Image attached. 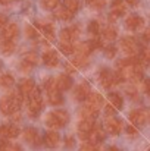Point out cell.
Instances as JSON below:
<instances>
[{"label":"cell","instance_id":"cell-15","mask_svg":"<svg viewBox=\"0 0 150 151\" xmlns=\"http://www.w3.org/2000/svg\"><path fill=\"white\" fill-rule=\"evenodd\" d=\"M19 135V128L15 125H1L0 126V138H16Z\"/></svg>","mask_w":150,"mask_h":151},{"label":"cell","instance_id":"cell-46","mask_svg":"<svg viewBox=\"0 0 150 151\" xmlns=\"http://www.w3.org/2000/svg\"><path fill=\"white\" fill-rule=\"evenodd\" d=\"M77 70V68L74 66V63H66V72L68 73H74Z\"/></svg>","mask_w":150,"mask_h":151},{"label":"cell","instance_id":"cell-32","mask_svg":"<svg viewBox=\"0 0 150 151\" xmlns=\"http://www.w3.org/2000/svg\"><path fill=\"white\" fill-rule=\"evenodd\" d=\"M59 47H60V51H62L63 54H72V53L75 51V47H74V44H72V43H66V41H60V44H59Z\"/></svg>","mask_w":150,"mask_h":151},{"label":"cell","instance_id":"cell-23","mask_svg":"<svg viewBox=\"0 0 150 151\" xmlns=\"http://www.w3.org/2000/svg\"><path fill=\"white\" fill-rule=\"evenodd\" d=\"M54 10H56V18L60 19V21H71L72 16H74V13L65 6L63 7H56Z\"/></svg>","mask_w":150,"mask_h":151},{"label":"cell","instance_id":"cell-30","mask_svg":"<svg viewBox=\"0 0 150 151\" xmlns=\"http://www.w3.org/2000/svg\"><path fill=\"white\" fill-rule=\"evenodd\" d=\"M22 62H25L27 65H30V66H33V68H34V66L38 63V57H37V54H36V53H27V54L24 56Z\"/></svg>","mask_w":150,"mask_h":151},{"label":"cell","instance_id":"cell-3","mask_svg":"<svg viewBox=\"0 0 150 151\" xmlns=\"http://www.w3.org/2000/svg\"><path fill=\"white\" fill-rule=\"evenodd\" d=\"M99 79H100L101 87H104V88H112V87H115V85H118V84H121L124 81V78L119 73V70L110 72L109 69H101L100 70Z\"/></svg>","mask_w":150,"mask_h":151},{"label":"cell","instance_id":"cell-13","mask_svg":"<svg viewBox=\"0 0 150 151\" xmlns=\"http://www.w3.org/2000/svg\"><path fill=\"white\" fill-rule=\"evenodd\" d=\"M88 96H90V85H88L87 82H81L80 85L75 87V91H74V97H75V100L86 101Z\"/></svg>","mask_w":150,"mask_h":151},{"label":"cell","instance_id":"cell-16","mask_svg":"<svg viewBox=\"0 0 150 151\" xmlns=\"http://www.w3.org/2000/svg\"><path fill=\"white\" fill-rule=\"evenodd\" d=\"M43 141H44V144H46L49 148H54V147H57V144H59V141H60V137H59V134H57L56 131H49V132L44 134Z\"/></svg>","mask_w":150,"mask_h":151},{"label":"cell","instance_id":"cell-34","mask_svg":"<svg viewBox=\"0 0 150 151\" xmlns=\"http://www.w3.org/2000/svg\"><path fill=\"white\" fill-rule=\"evenodd\" d=\"M86 3H87L90 7H93V9H96V10H100V9L104 7L106 0H86Z\"/></svg>","mask_w":150,"mask_h":151},{"label":"cell","instance_id":"cell-10","mask_svg":"<svg viewBox=\"0 0 150 151\" xmlns=\"http://www.w3.org/2000/svg\"><path fill=\"white\" fill-rule=\"evenodd\" d=\"M125 27L131 31H138L144 27V19L138 15H130L125 19Z\"/></svg>","mask_w":150,"mask_h":151},{"label":"cell","instance_id":"cell-24","mask_svg":"<svg viewBox=\"0 0 150 151\" xmlns=\"http://www.w3.org/2000/svg\"><path fill=\"white\" fill-rule=\"evenodd\" d=\"M127 12V3L124 0H115L112 3V13H115L116 16H121Z\"/></svg>","mask_w":150,"mask_h":151},{"label":"cell","instance_id":"cell-26","mask_svg":"<svg viewBox=\"0 0 150 151\" xmlns=\"http://www.w3.org/2000/svg\"><path fill=\"white\" fill-rule=\"evenodd\" d=\"M103 38H106L107 41H113L116 37H118V31H116V28L115 27H106V28H103Z\"/></svg>","mask_w":150,"mask_h":151},{"label":"cell","instance_id":"cell-44","mask_svg":"<svg viewBox=\"0 0 150 151\" xmlns=\"http://www.w3.org/2000/svg\"><path fill=\"white\" fill-rule=\"evenodd\" d=\"M125 131H127V134H128V135H131V137H134V135H137V134H138V129L136 128V125H127Z\"/></svg>","mask_w":150,"mask_h":151},{"label":"cell","instance_id":"cell-6","mask_svg":"<svg viewBox=\"0 0 150 151\" xmlns=\"http://www.w3.org/2000/svg\"><path fill=\"white\" fill-rule=\"evenodd\" d=\"M104 131L110 135H119V132L122 131V120L115 116H109L104 122Z\"/></svg>","mask_w":150,"mask_h":151},{"label":"cell","instance_id":"cell-42","mask_svg":"<svg viewBox=\"0 0 150 151\" xmlns=\"http://www.w3.org/2000/svg\"><path fill=\"white\" fill-rule=\"evenodd\" d=\"M75 147V139L72 137H66L65 138V148L66 150H72Z\"/></svg>","mask_w":150,"mask_h":151},{"label":"cell","instance_id":"cell-29","mask_svg":"<svg viewBox=\"0 0 150 151\" xmlns=\"http://www.w3.org/2000/svg\"><path fill=\"white\" fill-rule=\"evenodd\" d=\"M37 27H38V31H40L44 37H47L49 40L53 38V27H51L50 24H38Z\"/></svg>","mask_w":150,"mask_h":151},{"label":"cell","instance_id":"cell-21","mask_svg":"<svg viewBox=\"0 0 150 151\" xmlns=\"http://www.w3.org/2000/svg\"><path fill=\"white\" fill-rule=\"evenodd\" d=\"M43 62L46 66L49 68H54L57 63H59V57H57V53L54 50H49L43 54Z\"/></svg>","mask_w":150,"mask_h":151},{"label":"cell","instance_id":"cell-56","mask_svg":"<svg viewBox=\"0 0 150 151\" xmlns=\"http://www.w3.org/2000/svg\"><path fill=\"white\" fill-rule=\"evenodd\" d=\"M149 119H150V114H149Z\"/></svg>","mask_w":150,"mask_h":151},{"label":"cell","instance_id":"cell-2","mask_svg":"<svg viewBox=\"0 0 150 151\" xmlns=\"http://www.w3.org/2000/svg\"><path fill=\"white\" fill-rule=\"evenodd\" d=\"M69 122V114L65 110H54L47 114L46 125L50 129H60Z\"/></svg>","mask_w":150,"mask_h":151},{"label":"cell","instance_id":"cell-25","mask_svg":"<svg viewBox=\"0 0 150 151\" xmlns=\"http://www.w3.org/2000/svg\"><path fill=\"white\" fill-rule=\"evenodd\" d=\"M47 99H49V104H51V106H60L63 103V97H62L59 90L47 93Z\"/></svg>","mask_w":150,"mask_h":151},{"label":"cell","instance_id":"cell-51","mask_svg":"<svg viewBox=\"0 0 150 151\" xmlns=\"http://www.w3.org/2000/svg\"><path fill=\"white\" fill-rule=\"evenodd\" d=\"M143 40L147 41V43H150V28H147V29L143 32Z\"/></svg>","mask_w":150,"mask_h":151},{"label":"cell","instance_id":"cell-47","mask_svg":"<svg viewBox=\"0 0 150 151\" xmlns=\"http://www.w3.org/2000/svg\"><path fill=\"white\" fill-rule=\"evenodd\" d=\"M6 24H7V16L3 15V13H0V28H3Z\"/></svg>","mask_w":150,"mask_h":151},{"label":"cell","instance_id":"cell-38","mask_svg":"<svg viewBox=\"0 0 150 151\" xmlns=\"http://www.w3.org/2000/svg\"><path fill=\"white\" fill-rule=\"evenodd\" d=\"M125 93H127V96H128L130 99H133V100H137V99H138V91L136 90L134 85L127 87V88H125Z\"/></svg>","mask_w":150,"mask_h":151},{"label":"cell","instance_id":"cell-9","mask_svg":"<svg viewBox=\"0 0 150 151\" xmlns=\"http://www.w3.org/2000/svg\"><path fill=\"white\" fill-rule=\"evenodd\" d=\"M80 35V28L78 27H69V28H63L60 31V41H66V43H74Z\"/></svg>","mask_w":150,"mask_h":151},{"label":"cell","instance_id":"cell-36","mask_svg":"<svg viewBox=\"0 0 150 151\" xmlns=\"http://www.w3.org/2000/svg\"><path fill=\"white\" fill-rule=\"evenodd\" d=\"M88 32L91 34V35H99L100 34V24L97 21H91L90 24H88Z\"/></svg>","mask_w":150,"mask_h":151},{"label":"cell","instance_id":"cell-22","mask_svg":"<svg viewBox=\"0 0 150 151\" xmlns=\"http://www.w3.org/2000/svg\"><path fill=\"white\" fill-rule=\"evenodd\" d=\"M36 88V82L33 79H24L21 84H19V91L24 94V96H30Z\"/></svg>","mask_w":150,"mask_h":151},{"label":"cell","instance_id":"cell-33","mask_svg":"<svg viewBox=\"0 0 150 151\" xmlns=\"http://www.w3.org/2000/svg\"><path fill=\"white\" fill-rule=\"evenodd\" d=\"M59 3H60V0H41L43 7L47 10H53V9L59 7Z\"/></svg>","mask_w":150,"mask_h":151},{"label":"cell","instance_id":"cell-49","mask_svg":"<svg viewBox=\"0 0 150 151\" xmlns=\"http://www.w3.org/2000/svg\"><path fill=\"white\" fill-rule=\"evenodd\" d=\"M143 88H144V91H146V93H147V94L150 96V79H144Z\"/></svg>","mask_w":150,"mask_h":151},{"label":"cell","instance_id":"cell-55","mask_svg":"<svg viewBox=\"0 0 150 151\" xmlns=\"http://www.w3.org/2000/svg\"><path fill=\"white\" fill-rule=\"evenodd\" d=\"M0 68H1V62H0Z\"/></svg>","mask_w":150,"mask_h":151},{"label":"cell","instance_id":"cell-18","mask_svg":"<svg viewBox=\"0 0 150 151\" xmlns=\"http://www.w3.org/2000/svg\"><path fill=\"white\" fill-rule=\"evenodd\" d=\"M93 50H94V47H93L91 41H86V43H80V44L75 47V51H74V53H77V56L88 57V54Z\"/></svg>","mask_w":150,"mask_h":151},{"label":"cell","instance_id":"cell-45","mask_svg":"<svg viewBox=\"0 0 150 151\" xmlns=\"http://www.w3.org/2000/svg\"><path fill=\"white\" fill-rule=\"evenodd\" d=\"M9 145H10V142H9L6 138H1V139H0V151H7Z\"/></svg>","mask_w":150,"mask_h":151},{"label":"cell","instance_id":"cell-41","mask_svg":"<svg viewBox=\"0 0 150 151\" xmlns=\"http://www.w3.org/2000/svg\"><path fill=\"white\" fill-rule=\"evenodd\" d=\"M104 53H106V57H107V59H113V57H115V54H116V49H115V46H107V47L104 49Z\"/></svg>","mask_w":150,"mask_h":151},{"label":"cell","instance_id":"cell-27","mask_svg":"<svg viewBox=\"0 0 150 151\" xmlns=\"http://www.w3.org/2000/svg\"><path fill=\"white\" fill-rule=\"evenodd\" d=\"M122 99H121V96L118 94V93H110L109 94V104H112L116 110H119V109H122Z\"/></svg>","mask_w":150,"mask_h":151},{"label":"cell","instance_id":"cell-40","mask_svg":"<svg viewBox=\"0 0 150 151\" xmlns=\"http://www.w3.org/2000/svg\"><path fill=\"white\" fill-rule=\"evenodd\" d=\"M140 56H141V59L146 63H150V46H146L143 50L140 51Z\"/></svg>","mask_w":150,"mask_h":151},{"label":"cell","instance_id":"cell-12","mask_svg":"<svg viewBox=\"0 0 150 151\" xmlns=\"http://www.w3.org/2000/svg\"><path fill=\"white\" fill-rule=\"evenodd\" d=\"M147 117H149V114H147L144 110H141V109L133 110V111L130 113V119H131L133 125H136V126H143V125L146 123Z\"/></svg>","mask_w":150,"mask_h":151},{"label":"cell","instance_id":"cell-11","mask_svg":"<svg viewBox=\"0 0 150 151\" xmlns=\"http://www.w3.org/2000/svg\"><path fill=\"white\" fill-rule=\"evenodd\" d=\"M22 135H24V139L31 145H40L41 144V137H40V134L36 128H27Z\"/></svg>","mask_w":150,"mask_h":151},{"label":"cell","instance_id":"cell-5","mask_svg":"<svg viewBox=\"0 0 150 151\" xmlns=\"http://www.w3.org/2000/svg\"><path fill=\"white\" fill-rule=\"evenodd\" d=\"M119 44H121L122 51H124L127 56H138L140 51H141L138 41H137L134 37H124Z\"/></svg>","mask_w":150,"mask_h":151},{"label":"cell","instance_id":"cell-31","mask_svg":"<svg viewBox=\"0 0 150 151\" xmlns=\"http://www.w3.org/2000/svg\"><path fill=\"white\" fill-rule=\"evenodd\" d=\"M15 43L13 41H1V53L3 54H12L15 51Z\"/></svg>","mask_w":150,"mask_h":151},{"label":"cell","instance_id":"cell-48","mask_svg":"<svg viewBox=\"0 0 150 151\" xmlns=\"http://www.w3.org/2000/svg\"><path fill=\"white\" fill-rule=\"evenodd\" d=\"M7 151H22V148H21V145H18V144H10Z\"/></svg>","mask_w":150,"mask_h":151},{"label":"cell","instance_id":"cell-28","mask_svg":"<svg viewBox=\"0 0 150 151\" xmlns=\"http://www.w3.org/2000/svg\"><path fill=\"white\" fill-rule=\"evenodd\" d=\"M13 84H15V79H13V76H12L10 73H3V75L0 76V87H3V88H10Z\"/></svg>","mask_w":150,"mask_h":151},{"label":"cell","instance_id":"cell-19","mask_svg":"<svg viewBox=\"0 0 150 151\" xmlns=\"http://www.w3.org/2000/svg\"><path fill=\"white\" fill-rule=\"evenodd\" d=\"M56 84H57L59 91H68L72 87V79L69 75H59L56 78Z\"/></svg>","mask_w":150,"mask_h":151},{"label":"cell","instance_id":"cell-20","mask_svg":"<svg viewBox=\"0 0 150 151\" xmlns=\"http://www.w3.org/2000/svg\"><path fill=\"white\" fill-rule=\"evenodd\" d=\"M97 114H99V110H94V109H91V107H88V106H84V107L80 110L81 120H93V122H94V119L97 117Z\"/></svg>","mask_w":150,"mask_h":151},{"label":"cell","instance_id":"cell-54","mask_svg":"<svg viewBox=\"0 0 150 151\" xmlns=\"http://www.w3.org/2000/svg\"><path fill=\"white\" fill-rule=\"evenodd\" d=\"M100 151H101V150H100ZM106 151H119V150H118L116 147H109V148H107Z\"/></svg>","mask_w":150,"mask_h":151},{"label":"cell","instance_id":"cell-43","mask_svg":"<svg viewBox=\"0 0 150 151\" xmlns=\"http://www.w3.org/2000/svg\"><path fill=\"white\" fill-rule=\"evenodd\" d=\"M104 113H106L107 117H109V116H113V114L116 113V109H115L112 104H106V106H104Z\"/></svg>","mask_w":150,"mask_h":151},{"label":"cell","instance_id":"cell-17","mask_svg":"<svg viewBox=\"0 0 150 151\" xmlns=\"http://www.w3.org/2000/svg\"><path fill=\"white\" fill-rule=\"evenodd\" d=\"M104 138H106V132H104L101 128L96 126V128L91 131L88 141H90V142H93V144H96V145H99L100 142H103V141H104Z\"/></svg>","mask_w":150,"mask_h":151},{"label":"cell","instance_id":"cell-1","mask_svg":"<svg viewBox=\"0 0 150 151\" xmlns=\"http://www.w3.org/2000/svg\"><path fill=\"white\" fill-rule=\"evenodd\" d=\"M24 101V94L18 90V91H12L10 94H7L6 97H3L0 100V110L3 114L10 116L12 113L18 111L22 106Z\"/></svg>","mask_w":150,"mask_h":151},{"label":"cell","instance_id":"cell-53","mask_svg":"<svg viewBox=\"0 0 150 151\" xmlns=\"http://www.w3.org/2000/svg\"><path fill=\"white\" fill-rule=\"evenodd\" d=\"M13 0H0V3L1 4H9V3H12Z\"/></svg>","mask_w":150,"mask_h":151},{"label":"cell","instance_id":"cell-39","mask_svg":"<svg viewBox=\"0 0 150 151\" xmlns=\"http://www.w3.org/2000/svg\"><path fill=\"white\" fill-rule=\"evenodd\" d=\"M80 151H100L99 148H97V145L96 144H93V142H86V144H83L81 145V148H80Z\"/></svg>","mask_w":150,"mask_h":151},{"label":"cell","instance_id":"cell-14","mask_svg":"<svg viewBox=\"0 0 150 151\" xmlns=\"http://www.w3.org/2000/svg\"><path fill=\"white\" fill-rule=\"evenodd\" d=\"M103 104H104V99L97 93H90V96L86 100V106H88L94 110H100L103 107Z\"/></svg>","mask_w":150,"mask_h":151},{"label":"cell","instance_id":"cell-37","mask_svg":"<svg viewBox=\"0 0 150 151\" xmlns=\"http://www.w3.org/2000/svg\"><path fill=\"white\" fill-rule=\"evenodd\" d=\"M25 34L28 38H37L38 37V29L33 25H27L25 27Z\"/></svg>","mask_w":150,"mask_h":151},{"label":"cell","instance_id":"cell-50","mask_svg":"<svg viewBox=\"0 0 150 151\" xmlns=\"http://www.w3.org/2000/svg\"><path fill=\"white\" fill-rule=\"evenodd\" d=\"M21 69H22L24 72H30V70L33 69V66H30V65H27L25 62H22V63H21Z\"/></svg>","mask_w":150,"mask_h":151},{"label":"cell","instance_id":"cell-4","mask_svg":"<svg viewBox=\"0 0 150 151\" xmlns=\"http://www.w3.org/2000/svg\"><path fill=\"white\" fill-rule=\"evenodd\" d=\"M30 101H28V111H30V116L33 117H37L38 113L41 111L43 109V99H41V91L40 88H34V91L28 96Z\"/></svg>","mask_w":150,"mask_h":151},{"label":"cell","instance_id":"cell-52","mask_svg":"<svg viewBox=\"0 0 150 151\" xmlns=\"http://www.w3.org/2000/svg\"><path fill=\"white\" fill-rule=\"evenodd\" d=\"M138 1H140V0H127V3H128L130 6H137Z\"/></svg>","mask_w":150,"mask_h":151},{"label":"cell","instance_id":"cell-35","mask_svg":"<svg viewBox=\"0 0 150 151\" xmlns=\"http://www.w3.org/2000/svg\"><path fill=\"white\" fill-rule=\"evenodd\" d=\"M65 7H68L72 13H75L80 9V1L78 0H65Z\"/></svg>","mask_w":150,"mask_h":151},{"label":"cell","instance_id":"cell-8","mask_svg":"<svg viewBox=\"0 0 150 151\" xmlns=\"http://www.w3.org/2000/svg\"><path fill=\"white\" fill-rule=\"evenodd\" d=\"M18 32H19V28L16 24H6L3 28H1V40L3 41H13L16 37H18Z\"/></svg>","mask_w":150,"mask_h":151},{"label":"cell","instance_id":"cell-7","mask_svg":"<svg viewBox=\"0 0 150 151\" xmlns=\"http://www.w3.org/2000/svg\"><path fill=\"white\" fill-rule=\"evenodd\" d=\"M96 128L94 122L93 120H81L78 123V135H80V139L83 141H88L90 138V134L91 131Z\"/></svg>","mask_w":150,"mask_h":151}]
</instances>
